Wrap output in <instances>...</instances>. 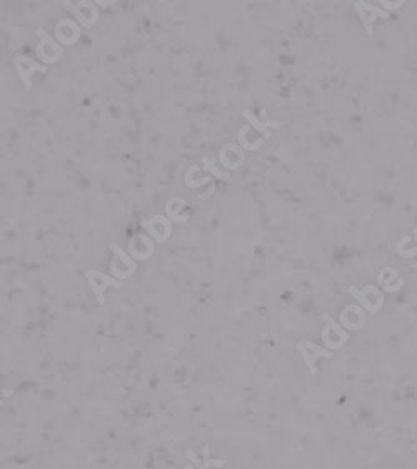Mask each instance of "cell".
<instances>
[{
  "label": "cell",
  "mask_w": 417,
  "mask_h": 469,
  "mask_svg": "<svg viewBox=\"0 0 417 469\" xmlns=\"http://www.w3.org/2000/svg\"><path fill=\"white\" fill-rule=\"evenodd\" d=\"M35 34H37V37H38V42H37V45H35V52H37V55L40 57V59L45 64L59 62L60 57L64 55L62 45H60V43H57L42 27H38L37 30H35Z\"/></svg>",
  "instance_id": "1"
},
{
  "label": "cell",
  "mask_w": 417,
  "mask_h": 469,
  "mask_svg": "<svg viewBox=\"0 0 417 469\" xmlns=\"http://www.w3.org/2000/svg\"><path fill=\"white\" fill-rule=\"evenodd\" d=\"M109 249L114 254V259L111 261V271L117 279H129L130 275L135 273L137 264L130 257V254H127L124 249H120V245L112 242L109 245Z\"/></svg>",
  "instance_id": "2"
},
{
  "label": "cell",
  "mask_w": 417,
  "mask_h": 469,
  "mask_svg": "<svg viewBox=\"0 0 417 469\" xmlns=\"http://www.w3.org/2000/svg\"><path fill=\"white\" fill-rule=\"evenodd\" d=\"M140 226L147 234L159 244H164L172 235V221L167 216H152L151 219H140Z\"/></svg>",
  "instance_id": "3"
},
{
  "label": "cell",
  "mask_w": 417,
  "mask_h": 469,
  "mask_svg": "<svg viewBox=\"0 0 417 469\" xmlns=\"http://www.w3.org/2000/svg\"><path fill=\"white\" fill-rule=\"evenodd\" d=\"M64 5L70 14L80 22L83 27L90 29L97 24L99 15H100L99 8H97V2H92V0H82V2H77V3L65 2Z\"/></svg>",
  "instance_id": "4"
},
{
  "label": "cell",
  "mask_w": 417,
  "mask_h": 469,
  "mask_svg": "<svg viewBox=\"0 0 417 469\" xmlns=\"http://www.w3.org/2000/svg\"><path fill=\"white\" fill-rule=\"evenodd\" d=\"M14 65L17 69V72H19V77L22 80V84H24L25 90H30L32 89V76L34 74H47V65L43 64H38L35 62L34 59H30L27 55H20L17 54L14 57Z\"/></svg>",
  "instance_id": "5"
},
{
  "label": "cell",
  "mask_w": 417,
  "mask_h": 469,
  "mask_svg": "<svg viewBox=\"0 0 417 469\" xmlns=\"http://www.w3.org/2000/svg\"><path fill=\"white\" fill-rule=\"evenodd\" d=\"M83 275H85L87 282H89L90 289L94 291L95 299H97V302L100 306L105 304V297H104L105 289H107V287H120L122 286V282H118L117 279H114V277H111V275L100 273V271H95V269L85 271V274H83Z\"/></svg>",
  "instance_id": "6"
},
{
  "label": "cell",
  "mask_w": 417,
  "mask_h": 469,
  "mask_svg": "<svg viewBox=\"0 0 417 469\" xmlns=\"http://www.w3.org/2000/svg\"><path fill=\"white\" fill-rule=\"evenodd\" d=\"M320 317L326 322V326L322 329V339L326 343L327 349H341L349 339L347 332L342 329L341 324H337L329 314H322Z\"/></svg>",
  "instance_id": "7"
},
{
  "label": "cell",
  "mask_w": 417,
  "mask_h": 469,
  "mask_svg": "<svg viewBox=\"0 0 417 469\" xmlns=\"http://www.w3.org/2000/svg\"><path fill=\"white\" fill-rule=\"evenodd\" d=\"M297 348H299V352H301L302 359H304L307 369L310 371V374H315V372H317V369H315V362H317L319 357L331 359L334 356L332 351L320 348V346L310 343V341H307V339H302L301 343L297 344Z\"/></svg>",
  "instance_id": "8"
},
{
  "label": "cell",
  "mask_w": 417,
  "mask_h": 469,
  "mask_svg": "<svg viewBox=\"0 0 417 469\" xmlns=\"http://www.w3.org/2000/svg\"><path fill=\"white\" fill-rule=\"evenodd\" d=\"M354 7H355V12H357V15L361 17L364 27H366L367 35H372V32H374V29H372V24H374V20H377V19H389V12L380 10L379 7L372 5V3H369V2H364V0H359V2H355Z\"/></svg>",
  "instance_id": "9"
},
{
  "label": "cell",
  "mask_w": 417,
  "mask_h": 469,
  "mask_svg": "<svg viewBox=\"0 0 417 469\" xmlns=\"http://www.w3.org/2000/svg\"><path fill=\"white\" fill-rule=\"evenodd\" d=\"M349 292L359 302H361L364 308L367 309V313H371V314H376L377 311L380 309V304H382V301H384L382 296H380V292L377 291L374 286H367V287H364L362 291H359L357 287L350 286Z\"/></svg>",
  "instance_id": "10"
},
{
  "label": "cell",
  "mask_w": 417,
  "mask_h": 469,
  "mask_svg": "<svg viewBox=\"0 0 417 469\" xmlns=\"http://www.w3.org/2000/svg\"><path fill=\"white\" fill-rule=\"evenodd\" d=\"M55 37L62 45H74L80 39V27L76 20L62 19L55 25Z\"/></svg>",
  "instance_id": "11"
},
{
  "label": "cell",
  "mask_w": 417,
  "mask_h": 469,
  "mask_svg": "<svg viewBox=\"0 0 417 469\" xmlns=\"http://www.w3.org/2000/svg\"><path fill=\"white\" fill-rule=\"evenodd\" d=\"M153 240L151 235L146 234H135L129 240V254L139 261H147L153 254Z\"/></svg>",
  "instance_id": "12"
},
{
  "label": "cell",
  "mask_w": 417,
  "mask_h": 469,
  "mask_svg": "<svg viewBox=\"0 0 417 469\" xmlns=\"http://www.w3.org/2000/svg\"><path fill=\"white\" fill-rule=\"evenodd\" d=\"M245 154L242 147L235 146V144H226L221 152H219V162L226 169H239L244 165Z\"/></svg>",
  "instance_id": "13"
},
{
  "label": "cell",
  "mask_w": 417,
  "mask_h": 469,
  "mask_svg": "<svg viewBox=\"0 0 417 469\" xmlns=\"http://www.w3.org/2000/svg\"><path fill=\"white\" fill-rule=\"evenodd\" d=\"M186 207H187L186 199H182V197H172V199L165 204V214L172 222L184 224V222H187L189 219H190V214L184 212Z\"/></svg>",
  "instance_id": "14"
},
{
  "label": "cell",
  "mask_w": 417,
  "mask_h": 469,
  "mask_svg": "<svg viewBox=\"0 0 417 469\" xmlns=\"http://www.w3.org/2000/svg\"><path fill=\"white\" fill-rule=\"evenodd\" d=\"M237 139H239V142H240V146H242V149H247V151H257V149L261 147L262 144H264V139H257V140H252V139H250V129H249L247 124L240 127Z\"/></svg>",
  "instance_id": "15"
},
{
  "label": "cell",
  "mask_w": 417,
  "mask_h": 469,
  "mask_svg": "<svg viewBox=\"0 0 417 469\" xmlns=\"http://www.w3.org/2000/svg\"><path fill=\"white\" fill-rule=\"evenodd\" d=\"M202 162H204V170H205V174H207V175H214V177L221 179V181H229L230 174L227 172V170L219 169L217 167L219 162L216 159H212V157H204Z\"/></svg>",
  "instance_id": "16"
},
{
  "label": "cell",
  "mask_w": 417,
  "mask_h": 469,
  "mask_svg": "<svg viewBox=\"0 0 417 469\" xmlns=\"http://www.w3.org/2000/svg\"><path fill=\"white\" fill-rule=\"evenodd\" d=\"M242 117H244L245 120L249 122L250 125L254 127V129L257 130L259 134L264 135V140H265V139H269L270 135H272V134H270V130H269V127H267L265 122L262 120V119H259V117L254 116L252 111H249V109H247V111H244V112H242Z\"/></svg>",
  "instance_id": "17"
},
{
  "label": "cell",
  "mask_w": 417,
  "mask_h": 469,
  "mask_svg": "<svg viewBox=\"0 0 417 469\" xmlns=\"http://www.w3.org/2000/svg\"><path fill=\"white\" fill-rule=\"evenodd\" d=\"M187 456H189V459H190V461H194L197 466H199V469H210L214 466H224L222 459H210L209 458V446H205V448H204V461H202V463L195 458V454H192L190 449H187Z\"/></svg>",
  "instance_id": "18"
},
{
  "label": "cell",
  "mask_w": 417,
  "mask_h": 469,
  "mask_svg": "<svg viewBox=\"0 0 417 469\" xmlns=\"http://www.w3.org/2000/svg\"><path fill=\"white\" fill-rule=\"evenodd\" d=\"M361 308H357L355 306L354 308V315H357L359 313H361ZM354 315H350V309H349V306L347 308L344 309V313H342V315H341V322H342V326L344 327H347V329H361V327L364 326V322H361V321H355V317Z\"/></svg>",
  "instance_id": "19"
},
{
  "label": "cell",
  "mask_w": 417,
  "mask_h": 469,
  "mask_svg": "<svg viewBox=\"0 0 417 469\" xmlns=\"http://www.w3.org/2000/svg\"><path fill=\"white\" fill-rule=\"evenodd\" d=\"M186 181V186L187 187H190V189H197V187H202V186H205V184H209L210 181H212V177L210 175H202V177H194V179H190V177H186L184 179Z\"/></svg>",
  "instance_id": "20"
},
{
  "label": "cell",
  "mask_w": 417,
  "mask_h": 469,
  "mask_svg": "<svg viewBox=\"0 0 417 469\" xmlns=\"http://www.w3.org/2000/svg\"><path fill=\"white\" fill-rule=\"evenodd\" d=\"M397 254H399V256H402V257H411L412 254H417V247H416V249H409V251H404V249H397ZM412 267H414V269H417V262H416V264L412 266Z\"/></svg>",
  "instance_id": "21"
},
{
  "label": "cell",
  "mask_w": 417,
  "mask_h": 469,
  "mask_svg": "<svg viewBox=\"0 0 417 469\" xmlns=\"http://www.w3.org/2000/svg\"><path fill=\"white\" fill-rule=\"evenodd\" d=\"M216 189H217V187H216V186H214V184H212V186H210V191L204 192V194H200V195H199V199H200V200H205V199H209V197L212 195L214 192H216Z\"/></svg>",
  "instance_id": "22"
},
{
  "label": "cell",
  "mask_w": 417,
  "mask_h": 469,
  "mask_svg": "<svg viewBox=\"0 0 417 469\" xmlns=\"http://www.w3.org/2000/svg\"><path fill=\"white\" fill-rule=\"evenodd\" d=\"M382 3L384 7H389V8H397V7H401L402 3H404V0H399V2H396V3H390V2H387V0H382Z\"/></svg>",
  "instance_id": "23"
},
{
  "label": "cell",
  "mask_w": 417,
  "mask_h": 469,
  "mask_svg": "<svg viewBox=\"0 0 417 469\" xmlns=\"http://www.w3.org/2000/svg\"><path fill=\"white\" fill-rule=\"evenodd\" d=\"M114 0H97V5L100 7H109V5H114Z\"/></svg>",
  "instance_id": "24"
},
{
  "label": "cell",
  "mask_w": 417,
  "mask_h": 469,
  "mask_svg": "<svg viewBox=\"0 0 417 469\" xmlns=\"http://www.w3.org/2000/svg\"><path fill=\"white\" fill-rule=\"evenodd\" d=\"M414 234H416V239H417V227H414Z\"/></svg>",
  "instance_id": "25"
}]
</instances>
